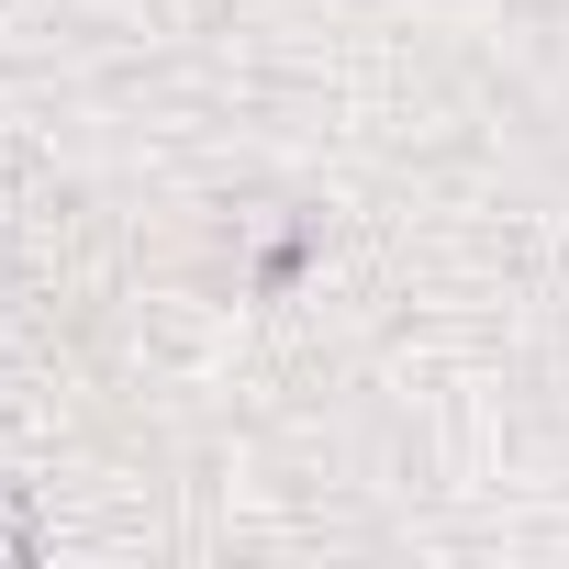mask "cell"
Masks as SVG:
<instances>
[{"label": "cell", "instance_id": "1", "mask_svg": "<svg viewBox=\"0 0 569 569\" xmlns=\"http://www.w3.org/2000/svg\"><path fill=\"white\" fill-rule=\"evenodd\" d=\"M34 558H46V525H34V502L12 480H0V569H34Z\"/></svg>", "mask_w": 569, "mask_h": 569}]
</instances>
